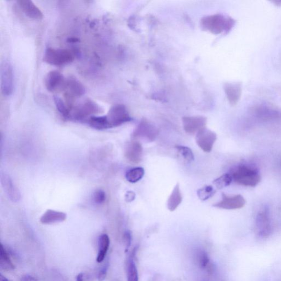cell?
<instances>
[{
	"mask_svg": "<svg viewBox=\"0 0 281 281\" xmlns=\"http://www.w3.org/2000/svg\"><path fill=\"white\" fill-rule=\"evenodd\" d=\"M0 281H10L8 279L6 278L2 274L0 276Z\"/></svg>",
	"mask_w": 281,
	"mask_h": 281,
	"instance_id": "d590c367",
	"label": "cell"
},
{
	"mask_svg": "<svg viewBox=\"0 0 281 281\" xmlns=\"http://www.w3.org/2000/svg\"><path fill=\"white\" fill-rule=\"evenodd\" d=\"M64 90L66 96L72 99L80 97L85 91L84 85L77 79L72 78L66 80Z\"/></svg>",
	"mask_w": 281,
	"mask_h": 281,
	"instance_id": "2e32d148",
	"label": "cell"
},
{
	"mask_svg": "<svg viewBox=\"0 0 281 281\" xmlns=\"http://www.w3.org/2000/svg\"><path fill=\"white\" fill-rule=\"evenodd\" d=\"M235 24L234 19L230 17H225L221 14H215L204 17L201 21L202 26L205 30L214 34L230 32Z\"/></svg>",
	"mask_w": 281,
	"mask_h": 281,
	"instance_id": "6da1fadb",
	"label": "cell"
},
{
	"mask_svg": "<svg viewBox=\"0 0 281 281\" xmlns=\"http://www.w3.org/2000/svg\"><path fill=\"white\" fill-rule=\"evenodd\" d=\"M246 203L245 198L241 195L229 196L223 194L221 201L214 204L213 206L220 209L235 210L242 208Z\"/></svg>",
	"mask_w": 281,
	"mask_h": 281,
	"instance_id": "9c48e42d",
	"label": "cell"
},
{
	"mask_svg": "<svg viewBox=\"0 0 281 281\" xmlns=\"http://www.w3.org/2000/svg\"><path fill=\"white\" fill-rule=\"evenodd\" d=\"M217 139V136L214 131L204 128L197 133L196 143L204 152H210Z\"/></svg>",
	"mask_w": 281,
	"mask_h": 281,
	"instance_id": "ba28073f",
	"label": "cell"
},
{
	"mask_svg": "<svg viewBox=\"0 0 281 281\" xmlns=\"http://www.w3.org/2000/svg\"><path fill=\"white\" fill-rule=\"evenodd\" d=\"M101 108L93 101L87 100L71 110L69 120L76 121L88 120L93 115L101 112Z\"/></svg>",
	"mask_w": 281,
	"mask_h": 281,
	"instance_id": "277c9868",
	"label": "cell"
},
{
	"mask_svg": "<svg viewBox=\"0 0 281 281\" xmlns=\"http://www.w3.org/2000/svg\"><path fill=\"white\" fill-rule=\"evenodd\" d=\"M75 59L74 52L67 49H46L43 56V61L55 66H63L72 63Z\"/></svg>",
	"mask_w": 281,
	"mask_h": 281,
	"instance_id": "3957f363",
	"label": "cell"
},
{
	"mask_svg": "<svg viewBox=\"0 0 281 281\" xmlns=\"http://www.w3.org/2000/svg\"><path fill=\"white\" fill-rule=\"evenodd\" d=\"M109 266V263L108 261H107L99 271L98 274V280L99 281H103L106 278Z\"/></svg>",
	"mask_w": 281,
	"mask_h": 281,
	"instance_id": "4dcf8cb0",
	"label": "cell"
},
{
	"mask_svg": "<svg viewBox=\"0 0 281 281\" xmlns=\"http://www.w3.org/2000/svg\"><path fill=\"white\" fill-rule=\"evenodd\" d=\"M66 219V214L62 212L49 209L40 218L41 223L43 225H51L62 223Z\"/></svg>",
	"mask_w": 281,
	"mask_h": 281,
	"instance_id": "ac0fdd59",
	"label": "cell"
},
{
	"mask_svg": "<svg viewBox=\"0 0 281 281\" xmlns=\"http://www.w3.org/2000/svg\"><path fill=\"white\" fill-rule=\"evenodd\" d=\"M175 149L178 153L179 156L187 163L194 161L195 159L194 154L189 147L177 145Z\"/></svg>",
	"mask_w": 281,
	"mask_h": 281,
	"instance_id": "d4e9b609",
	"label": "cell"
},
{
	"mask_svg": "<svg viewBox=\"0 0 281 281\" xmlns=\"http://www.w3.org/2000/svg\"><path fill=\"white\" fill-rule=\"evenodd\" d=\"M2 91L5 96L12 95L14 90V75L10 62L4 60L1 64Z\"/></svg>",
	"mask_w": 281,
	"mask_h": 281,
	"instance_id": "52a82bcc",
	"label": "cell"
},
{
	"mask_svg": "<svg viewBox=\"0 0 281 281\" xmlns=\"http://www.w3.org/2000/svg\"><path fill=\"white\" fill-rule=\"evenodd\" d=\"M224 90L230 105L235 106L239 101L242 94V86L239 83H226Z\"/></svg>",
	"mask_w": 281,
	"mask_h": 281,
	"instance_id": "e0dca14e",
	"label": "cell"
},
{
	"mask_svg": "<svg viewBox=\"0 0 281 281\" xmlns=\"http://www.w3.org/2000/svg\"><path fill=\"white\" fill-rule=\"evenodd\" d=\"M66 80L60 72L51 71L45 79L46 89L51 92L64 90Z\"/></svg>",
	"mask_w": 281,
	"mask_h": 281,
	"instance_id": "30bf717a",
	"label": "cell"
},
{
	"mask_svg": "<svg viewBox=\"0 0 281 281\" xmlns=\"http://www.w3.org/2000/svg\"><path fill=\"white\" fill-rule=\"evenodd\" d=\"M231 175L236 183L245 186L255 187L261 181V176L256 170L246 166L237 168Z\"/></svg>",
	"mask_w": 281,
	"mask_h": 281,
	"instance_id": "7a4b0ae2",
	"label": "cell"
},
{
	"mask_svg": "<svg viewBox=\"0 0 281 281\" xmlns=\"http://www.w3.org/2000/svg\"><path fill=\"white\" fill-rule=\"evenodd\" d=\"M109 128H113L131 121V116L126 107L123 105L118 104L113 106L109 109L106 115Z\"/></svg>",
	"mask_w": 281,
	"mask_h": 281,
	"instance_id": "5b68a950",
	"label": "cell"
},
{
	"mask_svg": "<svg viewBox=\"0 0 281 281\" xmlns=\"http://www.w3.org/2000/svg\"><path fill=\"white\" fill-rule=\"evenodd\" d=\"M182 201V196L179 183L176 184L172 193L170 196L167 203L168 209L171 212L175 211Z\"/></svg>",
	"mask_w": 281,
	"mask_h": 281,
	"instance_id": "ffe728a7",
	"label": "cell"
},
{
	"mask_svg": "<svg viewBox=\"0 0 281 281\" xmlns=\"http://www.w3.org/2000/svg\"><path fill=\"white\" fill-rule=\"evenodd\" d=\"M233 181L232 176L229 174H225L213 181L214 185L218 189H223L228 186Z\"/></svg>",
	"mask_w": 281,
	"mask_h": 281,
	"instance_id": "4316f807",
	"label": "cell"
},
{
	"mask_svg": "<svg viewBox=\"0 0 281 281\" xmlns=\"http://www.w3.org/2000/svg\"><path fill=\"white\" fill-rule=\"evenodd\" d=\"M206 118L203 116H185L182 118L184 130L190 134L197 133L205 128Z\"/></svg>",
	"mask_w": 281,
	"mask_h": 281,
	"instance_id": "7c38bea8",
	"label": "cell"
},
{
	"mask_svg": "<svg viewBox=\"0 0 281 281\" xmlns=\"http://www.w3.org/2000/svg\"><path fill=\"white\" fill-rule=\"evenodd\" d=\"M143 154L142 145L137 140H133L126 146L125 156L132 163H139L143 159Z\"/></svg>",
	"mask_w": 281,
	"mask_h": 281,
	"instance_id": "4fadbf2b",
	"label": "cell"
},
{
	"mask_svg": "<svg viewBox=\"0 0 281 281\" xmlns=\"http://www.w3.org/2000/svg\"><path fill=\"white\" fill-rule=\"evenodd\" d=\"M158 134L159 131L156 126L146 120H143L132 133V137L134 139H144L146 142H153Z\"/></svg>",
	"mask_w": 281,
	"mask_h": 281,
	"instance_id": "8992f818",
	"label": "cell"
},
{
	"mask_svg": "<svg viewBox=\"0 0 281 281\" xmlns=\"http://www.w3.org/2000/svg\"><path fill=\"white\" fill-rule=\"evenodd\" d=\"M144 175V169L142 167H137L129 170V171L126 173L125 177L128 181L134 183L142 180Z\"/></svg>",
	"mask_w": 281,
	"mask_h": 281,
	"instance_id": "603a6c76",
	"label": "cell"
},
{
	"mask_svg": "<svg viewBox=\"0 0 281 281\" xmlns=\"http://www.w3.org/2000/svg\"><path fill=\"white\" fill-rule=\"evenodd\" d=\"M17 4L28 18L34 20H40L43 18L42 12L33 2L20 0L17 2Z\"/></svg>",
	"mask_w": 281,
	"mask_h": 281,
	"instance_id": "5bb4252c",
	"label": "cell"
},
{
	"mask_svg": "<svg viewBox=\"0 0 281 281\" xmlns=\"http://www.w3.org/2000/svg\"><path fill=\"white\" fill-rule=\"evenodd\" d=\"M87 123L92 128L96 130H103L109 129L106 115L92 116L88 119Z\"/></svg>",
	"mask_w": 281,
	"mask_h": 281,
	"instance_id": "7402d4cb",
	"label": "cell"
},
{
	"mask_svg": "<svg viewBox=\"0 0 281 281\" xmlns=\"http://www.w3.org/2000/svg\"><path fill=\"white\" fill-rule=\"evenodd\" d=\"M14 268L10 254L2 243L0 246V268L4 271H9L14 270Z\"/></svg>",
	"mask_w": 281,
	"mask_h": 281,
	"instance_id": "44dd1931",
	"label": "cell"
},
{
	"mask_svg": "<svg viewBox=\"0 0 281 281\" xmlns=\"http://www.w3.org/2000/svg\"><path fill=\"white\" fill-rule=\"evenodd\" d=\"M1 181L3 188L11 200L14 202H17L20 199L19 191L14 185L10 176L7 174H2Z\"/></svg>",
	"mask_w": 281,
	"mask_h": 281,
	"instance_id": "9a60e30c",
	"label": "cell"
},
{
	"mask_svg": "<svg viewBox=\"0 0 281 281\" xmlns=\"http://www.w3.org/2000/svg\"><path fill=\"white\" fill-rule=\"evenodd\" d=\"M216 190L212 186H205L197 191V196L201 201H205L212 197L216 194Z\"/></svg>",
	"mask_w": 281,
	"mask_h": 281,
	"instance_id": "83f0119b",
	"label": "cell"
},
{
	"mask_svg": "<svg viewBox=\"0 0 281 281\" xmlns=\"http://www.w3.org/2000/svg\"><path fill=\"white\" fill-rule=\"evenodd\" d=\"M133 255L129 257L127 263V281H138V271Z\"/></svg>",
	"mask_w": 281,
	"mask_h": 281,
	"instance_id": "cb8c5ba5",
	"label": "cell"
},
{
	"mask_svg": "<svg viewBox=\"0 0 281 281\" xmlns=\"http://www.w3.org/2000/svg\"><path fill=\"white\" fill-rule=\"evenodd\" d=\"M105 192L101 190L96 191L93 195V201L98 204H102L106 201Z\"/></svg>",
	"mask_w": 281,
	"mask_h": 281,
	"instance_id": "f546056e",
	"label": "cell"
},
{
	"mask_svg": "<svg viewBox=\"0 0 281 281\" xmlns=\"http://www.w3.org/2000/svg\"><path fill=\"white\" fill-rule=\"evenodd\" d=\"M196 260L198 264L202 268H205L209 263V258L203 250H198L196 254Z\"/></svg>",
	"mask_w": 281,
	"mask_h": 281,
	"instance_id": "f1b7e54d",
	"label": "cell"
},
{
	"mask_svg": "<svg viewBox=\"0 0 281 281\" xmlns=\"http://www.w3.org/2000/svg\"><path fill=\"white\" fill-rule=\"evenodd\" d=\"M84 275L83 273H80L77 277L76 281H84Z\"/></svg>",
	"mask_w": 281,
	"mask_h": 281,
	"instance_id": "e575fe53",
	"label": "cell"
},
{
	"mask_svg": "<svg viewBox=\"0 0 281 281\" xmlns=\"http://www.w3.org/2000/svg\"><path fill=\"white\" fill-rule=\"evenodd\" d=\"M99 250L96 261L98 263H101L105 261L110 246V239L107 234H102L99 237Z\"/></svg>",
	"mask_w": 281,
	"mask_h": 281,
	"instance_id": "d6986e66",
	"label": "cell"
},
{
	"mask_svg": "<svg viewBox=\"0 0 281 281\" xmlns=\"http://www.w3.org/2000/svg\"><path fill=\"white\" fill-rule=\"evenodd\" d=\"M21 281H38V280L32 276L26 275L22 277Z\"/></svg>",
	"mask_w": 281,
	"mask_h": 281,
	"instance_id": "836d02e7",
	"label": "cell"
},
{
	"mask_svg": "<svg viewBox=\"0 0 281 281\" xmlns=\"http://www.w3.org/2000/svg\"><path fill=\"white\" fill-rule=\"evenodd\" d=\"M54 102L57 109L58 112L65 119H70L71 109L69 107L66 105L64 101L58 96H54Z\"/></svg>",
	"mask_w": 281,
	"mask_h": 281,
	"instance_id": "484cf974",
	"label": "cell"
},
{
	"mask_svg": "<svg viewBox=\"0 0 281 281\" xmlns=\"http://www.w3.org/2000/svg\"><path fill=\"white\" fill-rule=\"evenodd\" d=\"M256 230L259 236L262 238H268L271 232L269 214L267 209L258 213L256 219Z\"/></svg>",
	"mask_w": 281,
	"mask_h": 281,
	"instance_id": "8fae6325",
	"label": "cell"
},
{
	"mask_svg": "<svg viewBox=\"0 0 281 281\" xmlns=\"http://www.w3.org/2000/svg\"><path fill=\"white\" fill-rule=\"evenodd\" d=\"M124 240L126 248L128 249L130 247L131 244L132 238L130 232L127 231L125 232L124 235Z\"/></svg>",
	"mask_w": 281,
	"mask_h": 281,
	"instance_id": "1f68e13d",
	"label": "cell"
},
{
	"mask_svg": "<svg viewBox=\"0 0 281 281\" xmlns=\"http://www.w3.org/2000/svg\"><path fill=\"white\" fill-rule=\"evenodd\" d=\"M136 195L134 192L128 191L125 195V201L127 202H131L134 200Z\"/></svg>",
	"mask_w": 281,
	"mask_h": 281,
	"instance_id": "d6a6232c",
	"label": "cell"
}]
</instances>
